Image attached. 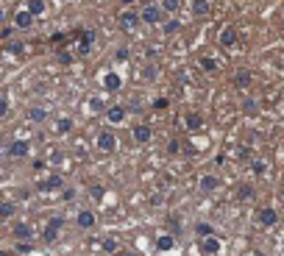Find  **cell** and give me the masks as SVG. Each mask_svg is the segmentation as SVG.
Wrapping results in <instances>:
<instances>
[{
    "label": "cell",
    "mask_w": 284,
    "mask_h": 256,
    "mask_svg": "<svg viewBox=\"0 0 284 256\" xmlns=\"http://www.w3.org/2000/svg\"><path fill=\"white\" fill-rule=\"evenodd\" d=\"M61 229H64V217H59V214H56V217H51V220H48V226H45V234H42L45 242H48V245H53V242L59 239Z\"/></svg>",
    "instance_id": "obj_6"
},
{
    "label": "cell",
    "mask_w": 284,
    "mask_h": 256,
    "mask_svg": "<svg viewBox=\"0 0 284 256\" xmlns=\"http://www.w3.org/2000/svg\"><path fill=\"white\" fill-rule=\"evenodd\" d=\"M139 14H142V23L151 26V28L164 26V23H167V11L162 9V3H148V6H142Z\"/></svg>",
    "instance_id": "obj_1"
},
{
    "label": "cell",
    "mask_w": 284,
    "mask_h": 256,
    "mask_svg": "<svg viewBox=\"0 0 284 256\" xmlns=\"http://www.w3.org/2000/svg\"><path fill=\"white\" fill-rule=\"evenodd\" d=\"M103 251L106 254H117V251H120V242H117L114 237H106L103 239Z\"/></svg>",
    "instance_id": "obj_29"
},
{
    "label": "cell",
    "mask_w": 284,
    "mask_h": 256,
    "mask_svg": "<svg viewBox=\"0 0 284 256\" xmlns=\"http://www.w3.org/2000/svg\"><path fill=\"white\" fill-rule=\"evenodd\" d=\"M11 34H14V28H11V26H6V28H3V39H9Z\"/></svg>",
    "instance_id": "obj_37"
},
{
    "label": "cell",
    "mask_w": 284,
    "mask_h": 256,
    "mask_svg": "<svg viewBox=\"0 0 284 256\" xmlns=\"http://www.w3.org/2000/svg\"><path fill=\"white\" fill-rule=\"evenodd\" d=\"M162 3V9L167 11V14H176V11L181 9V0H159Z\"/></svg>",
    "instance_id": "obj_28"
},
{
    "label": "cell",
    "mask_w": 284,
    "mask_h": 256,
    "mask_svg": "<svg viewBox=\"0 0 284 256\" xmlns=\"http://www.w3.org/2000/svg\"><path fill=\"white\" fill-rule=\"evenodd\" d=\"M209 11H212V3H209V0H192V14H195V17H207Z\"/></svg>",
    "instance_id": "obj_21"
},
{
    "label": "cell",
    "mask_w": 284,
    "mask_h": 256,
    "mask_svg": "<svg viewBox=\"0 0 284 256\" xmlns=\"http://www.w3.org/2000/svg\"><path fill=\"white\" fill-rule=\"evenodd\" d=\"M26 9L31 11L34 17H42L45 11H48V3H45V0H28V3H26Z\"/></svg>",
    "instance_id": "obj_22"
},
{
    "label": "cell",
    "mask_w": 284,
    "mask_h": 256,
    "mask_svg": "<svg viewBox=\"0 0 284 256\" xmlns=\"http://www.w3.org/2000/svg\"><path fill=\"white\" fill-rule=\"evenodd\" d=\"M101 84H103L106 92H120V89H123V78H120V73L109 70V73H103V76H101Z\"/></svg>",
    "instance_id": "obj_13"
},
{
    "label": "cell",
    "mask_w": 284,
    "mask_h": 256,
    "mask_svg": "<svg viewBox=\"0 0 284 256\" xmlns=\"http://www.w3.org/2000/svg\"><path fill=\"white\" fill-rule=\"evenodd\" d=\"M170 154H179V139H170V148H167Z\"/></svg>",
    "instance_id": "obj_35"
},
{
    "label": "cell",
    "mask_w": 284,
    "mask_h": 256,
    "mask_svg": "<svg viewBox=\"0 0 284 256\" xmlns=\"http://www.w3.org/2000/svg\"><path fill=\"white\" fill-rule=\"evenodd\" d=\"M117 134H114L112 128H103V131H98V137H95V148L101 151V154H114L117 151Z\"/></svg>",
    "instance_id": "obj_2"
},
{
    "label": "cell",
    "mask_w": 284,
    "mask_h": 256,
    "mask_svg": "<svg viewBox=\"0 0 284 256\" xmlns=\"http://www.w3.org/2000/svg\"><path fill=\"white\" fill-rule=\"evenodd\" d=\"M92 42H95V31H81V51H89L92 48Z\"/></svg>",
    "instance_id": "obj_26"
},
{
    "label": "cell",
    "mask_w": 284,
    "mask_h": 256,
    "mask_svg": "<svg viewBox=\"0 0 284 256\" xmlns=\"http://www.w3.org/2000/svg\"><path fill=\"white\" fill-rule=\"evenodd\" d=\"M28 154H31V142H28V139H14V142H9V145L3 148V156H6V159H14V162L26 159Z\"/></svg>",
    "instance_id": "obj_4"
},
{
    "label": "cell",
    "mask_w": 284,
    "mask_h": 256,
    "mask_svg": "<svg viewBox=\"0 0 284 256\" xmlns=\"http://www.w3.org/2000/svg\"><path fill=\"white\" fill-rule=\"evenodd\" d=\"M34 20H36V17L26 9V6L14 11V28H20V31H28V28L34 26Z\"/></svg>",
    "instance_id": "obj_14"
},
{
    "label": "cell",
    "mask_w": 284,
    "mask_h": 256,
    "mask_svg": "<svg viewBox=\"0 0 284 256\" xmlns=\"http://www.w3.org/2000/svg\"><path fill=\"white\" fill-rule=\"evenodd\" d=\"M215 234H217V229L212 226V223H198V226H195V237H198V239H204V237H215Z\"/></svg>",
    "instance_id": "obj_23"
},
{
    "label": "cell",
    "mask_w": 284,
    "mask_h": 256,
    "mask_svg": "<svg viewBox=\"0 0 284 256\" xmlns=\"http://www.w3.org/2000/svg\"><path fill=\"white\" fill-rule=\"evenodd\" d=\"M167 106H170V101H167V98H156V101H154V109H156V111L167 109Z\"/></svg>",
    "instance_id": "obj_31"
},
{
    "label": "cell",
    "mask_w": 284,
    "mask_h": 256,
    "mask_svg": "<svg viewBox=\"0 0 284 256\" xmlns=\"http://www.w3.org/2000/svg\"><path fill=\"white\" fill-rule=\"evenodd\" d=\"M126 117H129V109H126V106H120V103H112V106L106 109V120H109L112 126H123V123H126Z\"/></svg>",
    "instance_id": "obj_12"
},
{
    "label": "cell",
    "mask_w": 284,
    "mask_h": 256,
    "mask_svg": "<svg viewBox=\"0 0 284 256\" xmlns=\"http://www.w3.org/2000/svg\"><path fill=\"white\" fill-rule=\"evenodd\" d=\"M237 28H232V26H226V28H220V34H217V42H220V48H234L237 45Z\"/></svg>",
    "instance_id": "obj_15"
},
{
    "label": "cell",
    "mask_w": 284,
    "mask_h": 256,
    "mask_svg": "<svg viewBox=\"0 0 284 256\" xmlns=\"http://www.w3.org/2000/svg\"><path fill=\"white\" fill-rule=\"evenodd\" d=\"M86 109L92 111V114H95V111H101V109H103V103H101V98H92V103H89Z\"/></svg>",
    "instance_id": "obj_32"
},
{
    "label": "cell",
    "mask_w": 284,
    "mask_h": 256,
    "mask_svg": "<svg viewBox=\"0 0 284 256\" xmlns=\"http://www.w3.org/2000/svg\"><path fill=\"white\" fill-rule=\"evenodd\" d=\"M114 256H137V254H134V251H117Z\"/></svg>",
    "instance_id": "obj_39"
},
{
    "label": "cell",
    "mask_w": 284,
    "mask_h": 256,
    "mask_svg": "<svg viewBox=\"0 0 284 256\" xmlns=\"http://www.w3.org/2000/svg\"><path fill=\"white\" fill-rule=\"evenodd\" d=\"M14 212H17V209H14V204H11V201H3V204H0V217H3V220L14 217Z\"/></svg>",
    "instance_id": "obj_27"
},
{
    "label": "cell",
    "mask_w": 284,
    "mask_h": 256,
    "mask_svg": "<svg viewBox=\"0 0 284 256\" xmlns=\"http://www.w3.org/2000/svg\"><path fill=\"white\" fill-rule=\"evenodd\" d=\"M254 192H251V187H242V192H240V198H251Z\"/></svg>",
    "instance_id": "obj_38"
},
{
    "label": "cell",
    "mask_w": 284,
    "mask_h": 256,
    "mask_svg": "<svg viewBox=\"0 0 284 256\" xmlns=\"http://www.w3.org/2000/svg\"><path fill=\"white\" fill-rule=\"evenodd\" d=\"M198 189L201 192H215V189H220V179H217L215 173H204L198 179Z\"/></svg>",
    "instance_id": "obj_16"
},
{
    "label": "cell",
    "mask_w": 284,
    "mask_h": 256,
    "mask_svg": "<svg viewBox=\"0 0 284 256\" xmlns=\"http://www.w3.org/2000/svg\"><path fill=\"white\" fill-rule=\"evenodd\" d=\"M251 81H254L251 70H237V73H234V86H237V89H248Z\"/></svg>",
    "instance_id": "obj_19"
},
{
    "label": "cell",
    "mask_w": 284,
    "mask_h": 256,
    "mask_svg": "<svg viewBox=\"0 0 284 256\" xmlns=\"http://www.w3.org/2000/svg\"><path fill=\"white\" fill-rule=\"evenodd\" d=\"M3 256H14V254H11V251H6V254H3Z\"/></svg>",
    "instance_id": "obj_40"
},
{
    "label": "cell",
    "mask_w": 284,
    "mask_h": 256,
    "mask_svg": "<svg viewBox=\"0 0 284 256\" xmlns=\"http://www.w3.org/2000/svg\"><path fill=\"white\" fill-rule=\"evenodd\" d=\"M184 126H187V131H192V134H195V131H201V128H204V117H201L198 111H189L187 117H184Z\"/></svg>",
    "instance_id": "obj_18"
},
{
    "label": "cell",
    "mask_w": 284,
    "mask_h": 256,
    "mask_svg": "<svg viewBox=\"0 0 284 256\" xmlns=\"http://www.w3.org/2000/svg\"><path fill=\"white\" fill-rule=\"evenodd\" d=\"M257 220H259L262 229H273L276 223H279V212H276L273 206H262V209L257 212Z\"/></svg>",
    "instance_id": "obj_10"
},
{
    "label": "cell",
    "mask_w": 284,
    "mask_h": 256,
    "mask_svg": "<svg viewBox=\"0 0 284 256\" xmlns=\"http://www.w3.org/2000/svg\"><path fill=\"white\" fill-rule=\"evenodd\" d=\"M28 120H31V123H45V120H48V109L31 106V109H28Z\"/></svg>",
    "instance_id": "obj_24"
},
{
    "label": "cell",
    "mask_w": 284,
    "mask_h": 256,
    "mask_svg": "<svg viewBox=\"0 0 284 256\" xmlns=\"http://www.w3.org/2000/svg\"><path fill=\"white\" fill-rule=\"evenodd\" d=\"M76 229L78 231H95L98 229V214H95L89 206L76 209Z\"/></svg>",
    "instance_id": "obj_3"
},
{
    "label": "cell",
    "mask_w": 284,
    "mask_h": 256,
    "mask_svg": "<svg viewBox=\"0 0 284 256\" xmlns=\"http://www.w3.org/2000/svg\"><path fill=\"white\" fill-rule=\"evenodd\" d=\"M11 237L17 239V242H31V239H34V226H31V223H14V226H11Z\"/></svg>",
    "instance_id": "obj_9"
},
{
    "label": "cell",
    "mask_w": 284,
    "mask_h": 256,
    "mask_svg": "<svg viewBox=\"0 0 284 256\" xmlns=\"http://www.w3.org/2000/svg\"><path fill=\"white\" fill-rule=\"evenodd\" d=\"M201 67L209 70V73H215V70H217V61H215V59H209V56H207V59H201Z\"/></svg>",
    "instance_id": "obj_30"
},
{
    "label": "cell",
    "mask_w": 284,
    "mask_h": 256,
    "mask_svg": "<svg viewBox=\"0 0 284 256\" xmlns=\"http://www.w3.org/2000/svg\"><path fill=\"white\" fill-rule=\"evenodd\" d=\"M120 26L126 28L129 34H137V31H139V26H145V23H142V14H139V11H134V9H126V11L120 14Z\"/></svg>",
    "instance_id": "obj_5"
},
{
    "label": "cell",
    "mask_w": 284,
    "mask_h": 256,
    "mask_svg": "<svg viewBox=\"0 0 284 256\" xmlns=\"http://www.w3.org/2000/svg\"><path fill=\"white\" fill-rule=\"evenodd\" d=\"M245 111H248V114H254V111H257V103L248 101V103H245Z\"/></svg>",
    "instance_id": "obj_36"
},
{
    "label": "cell",
    "mask_w": 284,
    "mask_h": 256,
    "mask_svg": "<svg viewBox=\"0 0 284 256\" xmlns=\"http://www.w3.org/2000/svg\"><path fill=\"white\" fill-rule=\"evenodd\" d=\"M131 139H134V145H148L154 139V128L148 126V123H137L134 131H131Z\"/></svg>",
    "instance_id": "obj_8"
},
{
    "label": "cell",
    "mask_w": 284,
    "mask_h": 256,
    "mask_svg": "<svg viewBox=\"0 0 284 256\" xmlns=\"http://www.w3.org/2000/svg\"><path fill=\"white\" fill-rule=\"evenodd\" d=\"M162 31H164V36H173L176 31H181V23H179L176 17H173V20H167V23L162 26Z\"/></svg>",
    "instance_id": "obj_25"
},
{
    "label": "cell",
    "mask_w": 284,
    "mask_h": 256,
    "mask_svg": "<svg viewBox=\"0 0 284 256\" xmlns=\"http://www.w3.org/2000/svg\"><path fill=\"white\" fill-rule=\"evenodd\" d=\"M70 131H73V117H56V123H53V134L64 137V134H70Z\"/></svg>",
    "instance_id": "obj_20"
},
{
    "label": "cell",
    "mask_w": 284,
    "mask_h": 256,
    "mask_svg": "<svg viewBox=\"0 0 284 256\" xmlns=\"http://www.w3.org/2000/svg\"><path fill=\"white\" fill-rule=\"evenodd\" d=\"M198 248H201V254L204 256H217L220 251H223V239L217 237H204V239H198Z\"/></svg>",
    "instance_id": "obj_7"
},
{
    "label": "cell",
    "mask_w": 284,
    "mask_h": 256,
    "mask_svg": "<svg viewBox=\"0 0 284 256\" xmlns=\"http://www.w3.org/2000/svg\"><path fill=\"white\" fill-rule=\"evenodd\" d=\"M254 173H257V176H262V173H265V162H257V164H254Z\"/></svg>",
    "instance_id": "obj_34"
},
{
    "label": "cell",
    "mask_w": 284,
    "mask_h": 256,
    "mask_svg": "<svg viewBox=\"0 0 284 256\" xmlns=\"http://www.w3.org/2000/svg\"><path fill=\"white\" fill-rule=\"evenodd\" d=\"M59 189H64V179L59 173H51L39 181V192H59Z\"/></svg>",
    "instance_id": "obj_11"
},
{
    "label": "cell",
    "mask_w": 284,
    "mask_h": 256,
    "mask_svg": "<svg viewBox=\"0 0 284 256\" xmlns=\"http://www.w3.org/2000/svg\"><path fill=\"white\" fill-rule=\"evenodd\" d=\"M92 195L101 201V198H103V187H98V184H95V187H92Z\"/></svg>",
    "instance_id": "obj_33"
},
{
    "label": "cell",
    "mask_w": 284,
    "mask_h": 256,
    "mask_svg": "<svg viewBox=\"0 0 284 256\" xmlns=\"http://www.w3.org/2000/svg\"><path fill=\"white\" fill-rule=\"evenodd\" d=\"M156 251H159V254L176 251V237H173V234H159V237H156Z\"/></svg>",
    "instance_id": "obj_17"
}]
</instances>
